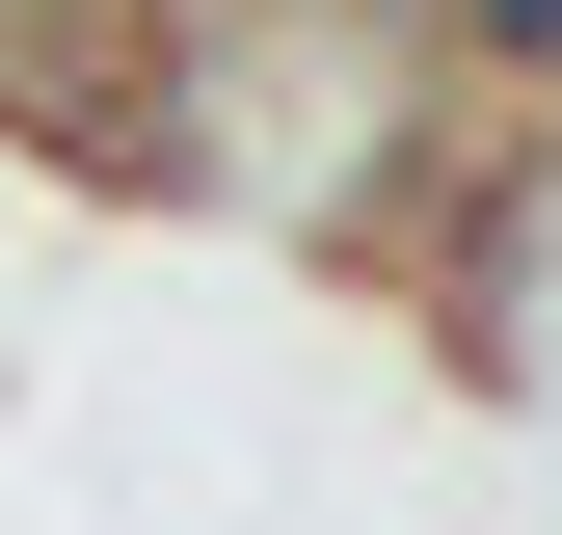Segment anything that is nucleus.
<instances>
[{"label": "nucleus", "instance_id": "1", "mask_svg": "<svg viewBox=\"0 0 562 535\" xmlns=\"http://www.w3.org/2000/svg\"><path fill=\"white\" fill-rule=\"evenodd\" d=\"M482 161V81L402 0H215V27H134V107H108V187L241 268H348L402 295V241L456 215Z\"/></svg>", "mask_w": 562, "mask_h": 535}, {"label": "nucleus", "instance_id": "3", "mask_svg": "<svg viewBox=\"0 0 562 535\" xmlns=\"http://www.w3.org/2000/svg\"><path fill=\"white\" fill-rule=\"evenodd\" d=\"M134 27H215V0H134Z\"/></svg>", "mask_w": 562, "mask_h": 535}, {"label": "nucleus", "instance_id": "2", "mask_svg": "<svg viewBox=\"0 0 562 535\" xmlns=\"http://www.w3.org/2000/svg\"><path fill=\"white\" fill-rule=\"evenodd\" d=\"M402 321H429V375H456V401L562 429V107H482L456 215L402 241Z\"/></svg>", "mask_w": 562, "mask_h": 535}]
</instances>
